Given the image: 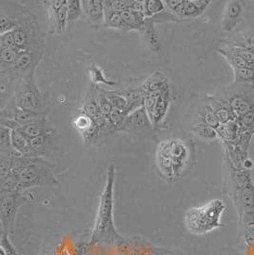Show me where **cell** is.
Instances as JSON below:
<instances>
[{"mask_svg": "<svg viewBox=\"0 0 254 255\" xmlns=\"http://www.w3.org/2000/svg\"><path fill=\"white\" fill-rule=\"evenodd\" d=\"M11 176L17 190L36 187H57L59 181L54 165L44 157H26L17 151L0 152V178Z\"/></svg>", "mask_w": 254, "mask_h": 255, "instance_id": "cell-1", "label": "cell"}, {"mask_svg": "<svg viewBox=\"0 0 254 255\" xmlns=\"http://www.w3.org/2000/svg\"><path fill=\"white\" fill-rule=\"evenodd\" d=\"M195 149L190 140L167 138L156 148L155 165L159 176L168 183L183 179L195 165Z\"/></svg>", "mask_w": 254, "mask_h": 255, "instance_id": "cell-2", "label": "cell"}, {"mask_svg": "<svg viewBox=\"0 0 254 255\" xmlns=\"http://www.w3.org/2000/svg\"><path fill=\"white\" fill-rule=\"evenodd\" d=\"M116 176V167L111 165L107 170L105 185L99 197L90 245H116L123 237L118 233L115 223Z\"/></svg>", "mask_w": 254, "mask_h": 255, "instance_id": "cell-3", "label": "cell"}, {"mask_svg": "<svg viewBox=\"0 0 254 255\" xmlns=\"http://www.w3.org/2000/svg\"><path fill=\"white\" fill-rule=\"evenodd\" d=\"M226 209L223 200L216 198L199 207L189 209L184 217L187 230L192 234L203 235L223 228L221 216Z\"/></svg>", "mask_w": 254, "mask_h": 255, "instance_id": "cell-4", "label": "cell"}, {"mask_svg": "<svg viewBox=\"0 0 254 255\" xmlns=\"http://www.w3.org/2000/svg\"><path fill=\"white\" fill-rule=\"evenodd\" d=\"M19 109L47 116L49 113V96L42 93L37 84L36 72L19 79L11 98Z\"/></svg>", "mask_w": 254, "mask_h": 255, "instance_id": "cell-5", "label": "cell"}, {"mask_svg": "<svg viewBox=\"0 0 254 255\" xmlns=\"http://www.w3.org/2000/svg\"><path fill=\"white\" fill-rule=\"evenodd\" d=\"M214 96L228 102L236 119L254 109V84H238L222 87Z\"/></svg>", "mask_w": 254, "mask_h": 255, "instance_id": "cell-6", "label": "cell"}, {"mask_svg": "<svg viewBox=\"0 0 254 255\" xmlns=\"http://www.w3.org/2000/svg\"><path fill=\"white\" fill-rule=\"evenodd\" d=\"M176 98L174 85L170 82L162 90L144 96L143 107L153 128L160 126L168 115L169 106Z\"/></svg>", "mask_w": 254, "mask_h": 255, "instance_id": "cell-7", "label": "cell"}, {"mask_svg": "<svg viewBox=\"0 0 254 255\" xmlns=\"http://www.w3.org/2000/svg\"><path fill=\"white\" fill-rule=\"evenodd\" d=\"M38 20L27 6L18 1H0V33L12 32L30 22Z\"/></svg>", "mask_w": 254, "mask_h": 255, "instance_id": "cell-8", "label": "cell"}, {"mask_svg": "<svg viewBox=\"0 0 254 255\" xmlns=\"http://www.w3.org/2000/svg\"><path fill=\"white\" fill-rule=\"evenodd\" d=\"M27 201L28 197L22 191H0L1 233L13 234L17 213Z\"/></svg>", "mask_w": 254, "mask_h": 255, "instance_id": "cell-9", "label": "cell"}, {"mask_svg": "<svg viewBox=\"0 0 254 255\" xmlns=\"http://www.w3.org/2000/svg\"><path fill=\"white\" fill-rule=\"evenodd\" d=\"M15 47L20 52L46 51V33L38 20L30 22L12 31Z\"/></svg>", "mask_w": 254, "mask_h": 255, "instance_id": "cell-10", "label": "cell"}, {"mask_svg": "<svg viewBox=\"0 0 254 255\" xmlns=\"http://www.w3.org/2000/svg\"><path fill=\"white\" fill-rule=\"evenodd\" d=\"M115 247L117 255H170L172 253L142 236H123Z\"/></svg>", "mask_w": 254, "mask_h": 255, "instance_id": "cell-11", "label": "cell"}, {"mask_svg": "<svg viewBox=\"0 0 254 255\" xmlns=\"http://www.w3.org/2000/svg\"><path fill=\"white\" fill-rule=\"evenodd\" d=\"M72 126L87 145H97L108 136L96 119L81 109H78L72 118Z\"/></svg>", "mask_w": 254, "mask_h": 255, "instance_id": "cell-12", "label": "cell"}, {"mask_svg": "<svg viewBox=\"0 0 254 255\" xmlns=\"http://www.w3.org/2000/svg\"><path fill=\"white\" fill-rule=\"evenodd\" d=\"M44 54V51L22 52L11 68L4 72H0L1 78H6L15 84L19 79L36 72L38 64L41 62Z\"/></svg>", "mask_w": 254, "mask_h": 255, "instance_id": "cell-13", "label": "cell"}, {"mask_svg": "<svg viewBox=\"0 0 254 255\" xmlns=\"http://www.w3.org/2000/svg\"><path fill=\"white\" fill-rule=\"evenodd\" d=\"M166 7L179 23L197 19L212 4L211 0H166Z\"/></svg>", "mask_w": 254, "mask_h": 255, "instance_id": "cell-14", "label": "cell"}, {"mask_svg": "<svg viewBox=\"0 0 254 255\" xmlns=\"http://www.w3.org/2000/svg\"><path fill=\"white\" fill-rule=\"evenodd\" d=\"M67 0H45L41 1L47 11L48 32L60 34L65 31L68 20Z\"/></svg>", "mask_w": 254, "mask_h": 255, "instance_id": "cell-15", "label": "cell"}, {"mask_svg": "<svg viewBox=\"0 0 254 255\" xmlns=\"http://www.w3.org/2000/svg\"><path fill=\"white\" fill-rule=\"evenodd\" d=\"M153 126L148 118V114L144 107L129 114L124 120L119 131L125 133H143L151 130Z\"/></svg>", "mask_w": 254, "mask_h": 255, "instance_id": "cell-16", "label": "cell"}, {"mask_svg": "<svg viewBox=\"0 0 254 255\" xmlns=\"http://www.w3.org/2000/svg\"><path fill=\"white\" fill-rule=\"evenodd\" d=\"M45 117H47V116H43V115L19 109L11 99L9 100L6 106L1 109V112H0V119H6V120L12 121L16 123L19 127L36 122Z\"/></svg>", "mask_w": 254, "mask_h": 255, "instance_id": "cell-17", "label": "cell"}, {"mask_svg": "<svg viewBox=\"0 0 254 255\" xmlns=\"http://www.w3.org/2000/svg\"><path fill=\"white\" fill-rule=\"evenodd\" d=\"M244 2L240 0L228 1L223 11L221 29L223 32H233L242 21L244 16Z\"/></svg>", "mask_w": 254, "mask_h": 255, "instance_id": "cell-18", "label": "cell"}, {"mask_svg": "<svg viewBox=\"0 0 254 255\" xmlns=\"http://www.w3.org/2000/svg\"><path fill=\"white\" fill-rule=\"evenodd\" d=\"M232 196L239 214L254 213V184L253 181L242 187L234 188Z\"/></svg>", "mask_w": 254, "mask_h": 255, "instance_id": "cell-19", "label": "cell"}, {"mask_svg": "<svg viewBox=\"0 0 254 255\" xmlns=\"http://www.w3.org/2000/svg\"><path fill=\"white\" fill-rule=\"evenodd\" d=\"M82 8L88 21L92 26H104L105 11L102 0H83Z\"/></svg>", "mask_w": 254, "mask_h": 255, "instance_id": "cell-20", "label": "cell"}, {"mask_svg": "<svg viewBox=\"0 0 254 255\" xmlns=\"http://www.w3.org/2000/svg\"><path fill=\"white\" fill-rule=\"evenodd\" d=\"M206 96L210 105L212 106L215 113V116L217 117L220 125L236 121V117L234 116L232 108L228 104L227 101L214 95H206Z\"/></svg>", "mask_w": 254, "mask_h": 255, "instance_id": "cell-21", "label": "cell"}, {"mask_svg": "<svg viewBox=\"0 0 254 255\" xmlns=\"http://www.w3.org/2000/svg\"><path fill=\"white\" fill-rule=\"evenodd\" d=\"M56 139V130L47 132L31 140L32 147V157H44L52 149L53 143Z\"/></svg>", "mask_w": 254, "mask_h": 255, "instance_id": "cell-22", "label": "cell"}, {"mask_svg": "<svg viewBox=\"0 0 254 255\" xmlns=\"http://www.w3.org/2000/svg\"><path fill=\"white\" fill-rule=\"evenodd\" d=\"M16 129L20 130L25 135H27L29 138L33 139L39 136V135H42L44 133L54 131L55 127H54V124L48 117H45V118H43L41 120H38L36 122L30 123V124L17 128Z\"/></svg>", "mask_w": 254, "mask_h": 255, "instance_id": "cell-23", "label": "cell"}, {"mask_svg": "<svg viewBox=\"0 0 254 255\" xmlns=\"http://www.w3.org/2000/svg\"><path fill=\"white\" fill-rule=\"evenodd\" d=\"M155 24L151 22L146 21L140 31V34L145 44L147 45L151 53H158L162 49L161 39L158 35V32L155 29Z\"/></svg>", "mask_w": 254, "mask_h": 255, "instance_id": "cell-24", "label": "cell"}, {"mask_svg": "<svg viewBox=\"0 0 254 255\" xmlns=\"http://www.w3.org/2000/svg\"><path fill=\"white\" fill-rule=\"evenodd\" d=\"M171 81L169 80V77L164 75L161 72H155L154 74L148 76V78L144 81L142 85L139 86L143 96L148 95L150 93L156 92L159 90H162L164 87L169 84Z\"/></svg>", "mask_w": 254, "mask_h": 255, "instance_id": "cell-25", "label": "cell"}, {"mask_svg": "<svg viewBox=\"0 0 254 255\" xmlns=\"http://www.w3.org/2000/svg\"><path fill=\"white\" fill-rule=\"evenodd\" d=\"M222 45L247 48L254 47V26H252L242 32L236 33L233 37H229L223 40Z\"/></svg>", "mask_w": 254, "mask_h": 255, "instance_id": "cell-26", "label": "cell"}, {"mask_svg": "<svg viewBox=\"0 0 254 255\" xmlns=\"http://www.w3.org/2000/svg\"><path fill=\"white\" fill-rule=\"evenodd\" d=\"M11 145L18 153L26 157H32L31 140L18 129H11Z\"/></svg>", "mask_w": 254, "mask_h": 255, "instance_id": "cell-27", "label": "cell"}, {"mask_svg": "<svg viewBox=\"0 0 254 255\" xmlns=\"http://www.w3.org/2000/svg\"><path fill=\"white\" fill-rule=\"evenodd\" d=\"M103 5H104V11H105L104 26L107 28H112V29H117V30H120V31L128 32L129 29L126 25V23L123 20L121 13L113 11L111 9L110 4H109V0L103 1Z\"/></svg>", "mask_w": 254, "mask_h": 255, "instance_id": "cell-28", "label": "cell"}, {"mask_svg": "<svg viewBox=\"0 0 254 255\" xmlns=\"http://www.w3.org/2000/svg\"><path fill=\"white\" fill-rule=\"evenodd\" d=\"M198 118L199 120L197 123H205L214 128H217L220 126V123L215 116L213 109L210 105L206 95L202 96L201 97V103L198 111Z\"/></svg>", "mask_w": 254, "mask_h": 255, "instance_id": "cell-29", "label": "cell"}, {"mask_svg": "<svg viewBox=\"0 0 254 255\" xmlns=\"http://www.w3.org/2000/svg\"><path fill=\"white\" fill-rule=\"evenodd\" d=\"M121 15L129 31L140 32L146 23L145 16L132 8H127V10L122 11Z\"/></svg>", "mask_w": 254, "mask_h": 255, "instance_id": "cell-30", "label": "cell"}, {"mask_svg": "<svg viewBox=\"0 0 254 255\" xmlns=\"http://www.w3.org/2000/svg\"><path fill=\"white\" fill-rule=\"evenodd\" d=\"M218 53H220L223 57L227 60V62L233 68V70L247 67L246 60L239 53H236L233 48L230 47V46L222 45L218 49Z\"/></svg>", "mask_w": 254, "mask_h": 255, "instance_id": "cell-31", "label": "cell"}, {"mask_svg": "<svg viewBox=\"0 0 254 255\" xmlns=\"http://www.w3.org/2000/svg\"><path fill=\"white\" fill-rule=\"evenodd\" d=\"M191 132L197 138L206 142H212L218 137L216 128L205 123H196L193 125L191 128Z\"/></svg>", "mask_w": 254, "mask_h": 255, "instance_id": "cell-32", "label": "cell"}, {"mask_svg": "<svg viewBox=\"0 0 254 255\" xmlns=\"http://www.w3.org/2000/svg\"><path fill=\"white\" fill-rule=\"evenodd\" d=\"M21 53L13 49H0V72L11 68Z\"/></svg>", "mask_w": 254, "mask_h": 255, "instance_id": "cell-33", "label": "cell"}, {"mask_svg": "<svg viewBox=\"0 0 254 255\" xmlns=\"http://www.w3.org/2000/svg\"><path fill=\"white\" fill-rule=\"evenodd\" d=\"M167 7L165 1L162 0H144V16L150 18L159 13L166 11Z\"/></svg>", "mask_w": 254, "mask_h": 255, "instance_id": "cell-34", "label": "cell"}, {"mask_svg": "<svg viewBox=\"0 0 254 255\" xmlns=\"http://www.w3.org/2000/svg\"><path fill=\"white\" fill-rule=\"evenodd\" d=\"M233 83L254 84V69L245 67L233 70Z\"/></svg>", "mask_w": 254, "mask_h": 255, "instance_id": "cell-35", "label": "cell"}, {"mask_svg": "<svg viewBox=\"0 0 254 255\" xmlns=\"http://www.w3.org/2000/svg\"><path fill=\"white\" fill-rule=\"evenodd\" d=\"M89 73H90V77H91L92 83H94L96 85L99 84V83H103V84H106L107 86L117 85V82L112 81V80L106 78L104 71L101 67L94 65L93 67H91L89 69Z\"/></svg>", "mask_w": 254, "mask_h": 255, "instance_id": "cell-36", "label": "cell"}, {"mask_svg": "<svg viewBox=\"0 0 254 255\" xmlns=\"http://www.w3.org/2000/svg\"><path fill=\"white\" fill-rule=\"evenodd\" d=\"M11 129L0 125V152H13L16 151L11 145Z\"/></svg>", "mask_w": 254, "mask_h": 255, "instance_id": "cell-37", "label": "cell"}, {"mask_svg": "<svg viewBox=\"0 0 254 255\" xmlns=\"http://www.w3.org/2000/svg\"><path fill=\"white\" fill-rule=\"evenodd\" d=\"M67 4H68V20L75 21L79 19L84 13L83 8H82V1L69 0Z\"/></svg>", "mask_w": 254, "mask_h": 255, "instance_id": "cell-38", "label": "cell"}, {"mask_svg": "<svg viewBox=\"0 0 254 255\" xmlns=\"http://www.w3.org/2000/svg\"><path fill=\"white\" fill-rule=\"evenodd\" d=\"M236 121L241 127L254 132V109L237 118Z\"/></svg>", "mask_w": 254, "mask_h": 255, "instance_id": "cell-39", "label": "cell"}, {"mask_svg": "<svg viewBox=\"0 0 254 255\" xmlns=\"http://www.w3.org/2000/svg\"><path fill=\"white\" fill-rule=\"evenodd\" d=\"M183 255L179 254V253H177V252H174V251H172V253H171V255Z\"/></svg>", "mask_w": 254, "mask_h": 255, "instance_id": "cell-40", "label": "cell"}]
</instances>
